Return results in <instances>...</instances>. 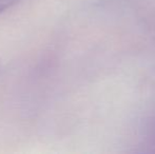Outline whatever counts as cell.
<instances>
[{
    "instance_id": "obj_1",
    "label": "cell",
    "mask_w": 155,
    "mask_h": 154,
    "mask_svg": "<svg viewBox=\"0 0 155 154\" xmlns=\"http://www.w3.org/2000/svg\"><path fill=\"white\" fill-rule=\"evenodd\" d=\"M20 0H0V15L17 4Z\"/></svg>"
}]
</instances>
